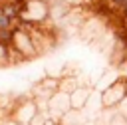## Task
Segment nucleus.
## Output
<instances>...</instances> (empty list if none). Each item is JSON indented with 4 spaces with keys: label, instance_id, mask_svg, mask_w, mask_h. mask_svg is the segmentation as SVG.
I'll list each match as a JSON object with an SVG mask.
<instances>
[{
    "label": "nucleus",
    "instance_id": "obj_1",
    "mask_svg": "<svg viewBox=\"0 0 127 125\" xmlns=\"http://www.w3.org/2000/svg\"><path fill=\"white\" fill-rule=\"evenodd\" d=\"M12 50H14L24 62L34 60V58L40 56L38 50H36V44H34V40H32V32L22 30V28H18V26L12 28Z\"/></svg>",
    "mask_w": 127,
    "mask_h": 125
},
{
    "label": "nucleus",
    "instance_id": "obj_2",
    "mask_svg": "<svg viewBox=\"0 0 127 125\" xmlns=\"http://www.w3.org/2000/svg\"><path fill=\"white\" fill-rule=\"evenodd\" d=\"M99 97H101L103 109H115L121 101H125L127 99V91H125V85H123V77H117L113 83L103 87Z\"/></svg>",
    "mask_w": 127,
    "mask_h": 125
},
{
    "label": "nucleus",
    "instance_id": "obj_3",
    "mask_svg": "<svg viewBox=\"0 0 127 125\" xmlns=\"http://www.w3.org/2000/svg\"><path fill=\"white\" fill-rule=\"evenodd\" d=\"M71 109V95L67 91L58 89L56 93H52V97L48 99V115L56 121H60L67 111Z\"/></svg>",
    "mask_w": 127,
    "mask_h": 125
},
{
    "label": "nucleus",
    "instance_id": "obj_4",
    "mask_svg": "<svg viewBox=\"0 0 127 125\" xmlns=\"http://www.w3.org/2000/svg\"><path fill=\"white\" fill-rule=\"evenodd\" d=\"M22 18L34 22L36 26L48 24V20H50V4H48V0H28L26 12L22 14Z\"/></svg>",
    "mask_w": 127,
    "mask_h": 125
},
{
    "label": "nucleus",
    "instance_id": "obj_5",
    "mask_svg": "<svg viewBox=\"0 0 127 125\" xmlns=\"http://www.w3.org/2000/svg\"><path fill=\"white\" fill-rule=\"evenodd\" d=\"M38 111H40V109H38L36 99L30 97V99H24V101H18V103H16V107H14V111H12V119H14L18 125H30V121L36 117Z\"/></svg>",
    "mask_w": 127,
    "mask_h": 125
},
{
    "label": "nucleus",
    "instance_id": "obj_6",
    "mask_svg": "<svg viewBox=\"0 0 127 125\" xmlns=\"http://www.w3.org/2000/svg\"><path fill=\"white\" fill-rule=\"evenodd\" d=\"M69 95H71V109H79V111H83L85 105H87V101H89V97H91V87L79 83Z\"/></svg>",
    "mask_w": 127,
    "mask_h": 125
},
{
    "label": "nucleus",
    "instance_id": "obj_7",
    "mask_svg": "<svg viewBox=\"0 0 127 125\" xmlns=\"http://www.w3.org/2000/svg\"><path fill=\"white\" fill-rule=\"evenodd\" d=\"M87 121V117H83V111L79 109H69L62 119H60V125H83Z\"/></svg>",
    "mask_w": 127,
    "mask_h": 125
},
{
    "label": "nucleus",
    "instance_id": "obj_8",
    "mask_svg": "<svg viewBox=\"0 0 127 125\" xmlns=\"http://www.w3.org/2000/svg\"><path fill=\"white\" fill-rule=\"evenodd\" d=\"M2 14L8 16L10 20L20 18V12H18V8H16V4H14L12 0H2Z\"/></svg>",
    "mask_w": 127,
    "mask_h": 125
},
{
    "label": "nucleus",
    "instance_id": "obj_9",
    "mask_svg": "<svg viewBox=\"0 0 127 125\" xmlns=\"http://www.w3.org/2000/svg\"><path fill=\"white\" fill-rule=\"evenodd\" d=\"M40 85H42L44 89H48V91H58V89H60V77H50V75H46V77L40 81Z\"/></svg>",
    "mask_w": 127,
    "mask_h": 125
},
{
    "label": "nucleus",
    "instance_id": "obj_10",
    "mask_svg": "<svg viewBox=\"0 0 127 125\" xmlns=\"http://www.w3.org/2000/svg\"><path fill=\"white\" fill-rule=\"evenodd\" d=\"M77 85H79V81H77L75 77H62V79H60V89H62V91L71 93Z\"/></svg>",
    "mask_w": 127,
    "mask_h": 125
},
{
    "label": "nucleus",
    "instance_id": "obj_11",
    "mask_svg": "<svg viewBox=\"0 0 127 125\" xmlns=\"http://www.w3.org/2000/svg\"><path fill=\"white\" fill-rule=\"evenodd\" d=\"M0 44L6 48H12V30L10 28H0Z\"/></svg>",
    "mask_w": 127,
    "mask_h": 125
},
{
    "label": "nucleus",
    "instance_id": "obj_12",
    "mask_svg": "<svg viewBox=\"0 0 127 125\" xmlns=\"http://www.w3.org/2000/svg\"><path fill=\"white\" fill-rule=\"evenodd\" d=\"M6 65H10V48L0 44V67H6Z\"/></svg>",
    "mask_w": 127,
    "mask_h": 125
},
{
    "label": "nucleus",
    "instance_id": "obj_13",
    "mask_svg": "<svg viewBox=\"0 0 127 125\" xmlns=\"http://www.w3.org/2000/svg\"><path fill=\"white\" fill-rule=\"evenodd\" d=\"M48 117H50L48 111H38L36 117L30 121V125H46V119H48Z\"/></svg>",
    "mask_w": 127,
    "mask_h": 125
},
{
    "label": "nucleus",
    "instance_id": "obj_14",
    "mask_svg": "<svg viewBox=\"0 0 127 125\" xmlns=\"http://www.w3.org/2000/svg\"><path fill=\"white\" fill-rule=\"evenodd\" d=\"M105 2H107L115 12H121V10L125 8V4H127V0H105Z\"/></svg>",
    "mask_w": 127,
    "mask_h": 125
},
{
    "label": "nucleus",
    "instance_id": "obj_15",
    "mask_svg": "<svg viewBox=\"0 0 127 125\" xmlns=\"http://www.w3.org/2000/svg\"><path fill=\"white\" fill-rule=\"evenodd\" d=\"M0 28H14V20H10L8 16H4L2 12H0Z\"/></svg>",
    "mask_w": 127,
    "mask_h": 125
},
{
    "label": "nucleus",
    "instance_id": "obj_16",
    "mask_svg": "<svg viewBox=\"0 0 127 125\" xmlns=\"http://www.w3.org/2000/svg\"><path fill=\"white\" fill-rule=\"evenodd\" d=\"M109 125H127V119H125L123 115H115V117L109 121Z\"/></svg>",
    "mask_w": 127,
    "mask_h": 125
},
{
    "label": "nucleus",
    "instance_id": "obj_17",
    "mask_svg": "<svg viewBox=\"0 0 127 125\" xmlns=\"http://www.w3.org/2000/svg\"><path fill=\"white\" fill-rule=\"evenodd\" d=\"M123 85H125V91H127V73H125V77H123Z\"/></svg>",
    "mask_w": 127,
    "mask_h": 125
},
{
    "label": "nucleus",
    "instance_id": "obj_18",
    "mask_svg": "<svg viewBox=\"0 0 127 125\" xmlns=\"http://www.w3.org/2000/svg\"><path fill=\"white\" fill-rule=\"evenodd\" d=\"M121 14H123V16H125V18H127V4H125V8H123V10H121Z\"/></svg>",
    "mask_w": 127,
    "mask_h": 125
},
{
    "label": "nucleus",
    "instance_id": "obj_19",
    "mask_svg": "<svg viewBox=\"0 0 127 125\" xmlns=\"http://www.w3.org/2000/svg\"><path fill=\"white\" fill-rule=\"evenodd\" d=\"M83 125H95V123H93V119H91V121H85Z\"/></svg>",
    "mask_w": 127,
    "mask_h": 125
}]
</instances>
